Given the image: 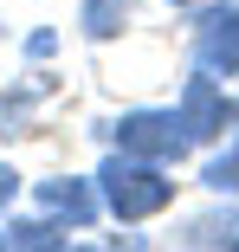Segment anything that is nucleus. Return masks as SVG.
I'll return each mask as SVG.
<instances>
[{
	"mask_svg": "<svg viewBox=\"0 0 239 252\" xmlns=\"http://www.w3.org/2000/svg\"><path fill=\"white\" fill-rule=\"evenodd\" d=\"M194 59L213 78L239 71V0H207L194 13Z\"/></svg>",
	"mask_w": 239,
	"mask_h": 252,
	"instance_id": "nucleus-2",
	"label": "nucleus"
},
{
	"mask_svg": "<svg viewBox=\"0 0 239 252\" xmlns=\"http://www.w3.org/2000/svg\"><path fill=\"white\" fill-rule=\"evenodd\" d=\"M13 194H20V175H13V168H0V200H13Z\"/></svg>",
	"mask_w": 239,
	"mask_h": 252,
	"instance_id": "nucleus-10",
	"label": "nucleus"
},
{
	"mask_svg": "<svg viewBox=\"0 0 239 252\" xmlns=\"http://www.w3.org/2000/svg\"><path fill=\"white\" fill-rule=\"evenodd\" d=\"M39 200H45V214H59V220H71V226H90L104 194L90 188V181H39Z\"/></svg>",
	"mask_w": 239,
	"mask_h": 252,
	"instance_id": "nucleus-5",
	"label": "nucleus"
},
{
	"mask_svg": "<svg viewBox=\"0 0 239 252\" xmlns=\"http://www.w3.org/2000/svg\"><path fill=\"white\" fill-rule=\"evenodd\" d=\"M175 7H187V0H175Z\"/></svg>",
	"mask_w": 239,
	"mask_h": 252,
	"instance_id": "nucleus-11",
	"label": "nucleus"
},
{
	"mask_svg": "<svg viewBox=\"0 0 239 252\" xmlns=\"http://www.w3.org/2000/svg\"><path fill=\"white\" fill-rule=\"evenodd\" d=\"M97 194H104V207L117 220H155L168 200H175V181L149 156H110L104 175H97Z\"/></svg>",
	"mask_w": 239,
	"mask_h": 252,
	"instance_id": "nucleus-1",
	"label": "nucleus"
},
{
	"mask_svg": "<svg viewBox=\"0 0 239 252\" xmlns=\"http://www.w3.org/2000/svg\"><path fill=\"white\" fill-rule=\"evenodd\" d=\"M117 142H123V156L175 162L181 149H187V129H181V110H129L117 123Z\"/></svg>",
	"mask_w": 239,
	"mask_h": 252,
	"instance_id": "nucleus-3",
	"label": "nucleus"
},
{
	"mask_svg": "<svg viewBox=\"0 0 239 252\" xmlns=\"http://www.w3.org/2000/svg\"><path fill=\"white\" fill-rule=\"evenodd\" d=\"M187 239H194V246H239V214L233 220H194Z\"/></svg>",
	"mask_w": 239,
	"mask_h": 252,
	"instance_id": "nucleus-9",
	"label": "nucleus"
},
{
	"mask_svg": "<svg viewBox=\"0 0 239 252\" xmlns=\"http://www.w3.org/2000/svg\"><path fill=\"white\" fill-rule=\"evenodd\" d=\"M129 7H136V0H84V7H78V26H84V39H117L123 26H129Z\"/></svg>",
	"mask_w": 239,
	"mask_h": 252,
	"instance_id": "nucleus-6",
	"label": "nucleus"
},
{
	"mask_svg": "<svg viewBox=\"0 0 239 252\" xmlns=\"http://www.w3.org/2000/svg\"><path fill=\"white\" fill-rule=\"evenodd\" d=\"M7 246H65V233L52 220H20V226H7Z\"/></svg>",
	"mask_w": 239,
	"mask_h": 252,
	"instance_id": "nucleus-7",
	"label": "nucleus"
},
{
	"mask_svg": "<svg viewBox=\"0 0 239 252\" xmlns=\"http://www.w3.org/2000/svg\"><path fill=\"white\" fill-rule=\"evenodd\" d=\"M201 181H207L213 194H233V188H239V149H233V156H213V162L201 168Z\"/></svg>",
	"mask_w": 239,
	"mask_h": 252,
	"instance_id": "nucleus-8",
	"label": "nucleus"
},
{
	"mask_svg": "<svg viewBox=\"0 0 239 252\" xmlns=\"http://www.w3.org/2000/svg\"><path fill=\"white\" fill-rule=\"evenodd\" d=\"M181 129H187V142H207V136H220L226 123H233V104L213 91V71H201V78H187V91H181Z\"/></svg>",
	"mask_w": 239,
	"mask_h": 252,
	"instance_id": "nucleus-4",
	"label": "nucleus"
}]
</instances>
